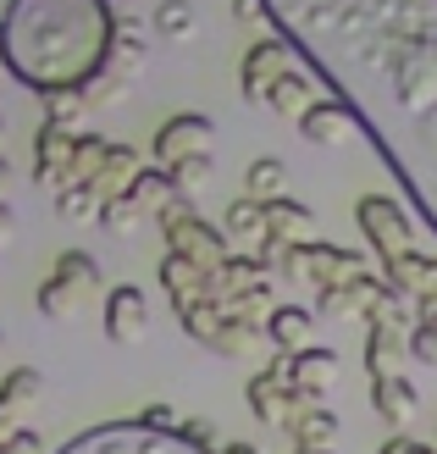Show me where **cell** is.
I'll list each match as a JSON object with an SVG mask.
<instances>
[{
    "label": "cell",
    "mask_w": 437,
    "mask_h": 454,
    "mask_svg": "<svg viewBox=\"0 0 437 454\" xmlns=\"http://www.w3.org/2000/svg\"><path fill=\"white\" fill-rule=\"evenodd\" d=\"M12 239H17V211L6 206V200H0V249H6Z\"/></svg>",
    "instance_id": "60d3db41"
},
{
    "label": "cell",
    "mask_w": 437,
    "mask_h": 454,
    "mask_svg": "<svg viewBox=\"0 0 437 454\" xmlns=\"http://www.w3.org/2000/svg\"><path fill=\"white\" fill-rule=\"evenodd\" d=\"M6 177H12V167H6V155H0V189H6Z\"/></svg>",
    "instance_id": "7bdbcfd3"
},
{
    "label": "cell",
    "mask_w": 437,
    "mask_h": 454,
    "mask_svg": "<svg viewBox=\"0 0 437 454\" xmlns=\"http://www.w3.org/2000/svg\"><path fill=\"white\" fill-rule=\"evenodd\" d=\"M56 216H61V222H89V216H100V194L83 189V184H66V189H56Z\"/></svg>",
    "instance_id": "1f68e13d"
},
{
    "label": "cell",
    "mask_w": 437,
    "mask_h": 454,
    "mask_svg": "<svg viewBox=\"0 0 437 454\" xmlns=\"http://www.w3.org/2000/svg\"><path fill=\"white\" fill-rule=\"evenodd\" d=\"M377 454H437V449H426L421 438H410V433H394V438H387Z\"/></svg>",
    "instance_id": "f35d334b"
},
{
    "label": "cell",
    "mask_w": 437,
    "mask_h": 454,
    "mask_svg": "<svg viewBox=\"0 0 437 454\" xmlns=\"http://www.w3.org/2000/svg\"><path fill=\"white\" fill-rule=\"evenodd\" d=\"M211 139H216L211 117H199V111H177V117H167L155 128L150 155H155V167H172V161H183V155H205Z\"/></svg>",
    "instance_id": "52a82bcc"
},
{
    "label": "cell",
    "mask_w": 437,
    "mask_h": 454,
    "mask_svg": "<svg viewBox=\"0 0 437 454\" xmlns=\"http://www.w3.org/2000/svg\"><path fill=\"white\" fill-rule=\"evenodd\" d=\"M233 17L249 22V28H261V22H266V0H233Z\"/></svg>",
    "instance_id": "ab89813d"
},
{
    "label": "cell",
    "mask_w": 437,
    "mask_h": 454,
    "mask_svg": "<svg viewBox=\"0 0 437 454\" xmlns=\"http://www.w3.org/2000/svg\"><path fill=\"white\" fill-rule=\"evenodd\" d=\"M105 271L100 261L89 255V249H61L51 278L39 283V316H51V322H66V316H78L89 294H100Z\"/></svg>",
    "instance_id": "7a4b0ae2"
},
{
    "label": "cell",
    "mask_w": 437,
    "mask_h": 454,
    "mask_svg": "<svg viewBox=\"0 0 437 454\" xmlns=\"http://www.w3.org/2000/svg\"><path fill=\"white\" fill-rule=\"evenodd\" d=\"M139 73H144V39H111V44H105V56H100V67L78 83V89H83V100H89V111H95V106H111V100H122Z\"/></svg>",
    "instance_id": "3957f363"
},
{
    "label": "cell",
    "mask_w": 437,
    "mask_h": 454,
    "mask_svg": "<svg viewBox=\"0 0 437 454\" xmlns=\"http://www.w3.org/2000/svg\"><path fill=\"white\" fill-rule=\"evenodd\" d=\"M371 411L394 427V433H404L410 421H416V411H421V394H416V382L410 377H371Z\"/></svg>",
    "instance_id": "9a60e30c"
},
{
    "label": "cell",
    "mask_w": 437,
    "mask_h": 454,
    "mask_svg": "<svg viewBox=\"0 0 437 454\" xmlns=\"http://www.w3.org/2000/svg\"><path fill=\"white\" fill-rule=\"evenodd\" d=\"M299 133H305V145H343L355 133V111L343 100H316L305 117H299Z\"/></svg>",
    "instance_id": "2e32d148"
},
{
    "label": "cell",
    "mask_w": 437,
    "mask_h": 454,
    "mask_svg": "<svg viewBox=\"0 0 437 454\" xmlns=\"http://www.w3.org/2000/svg\"><path fill=\"white\" fill-rule=\"evenodd\" d=\"M410 355L426 360V366H437V316H421L416 333H410Z\"/></svg>",
    "instance_id": "d590c367"
},
{
    "label": "cell",
    "mask_w": 437,
    "mask_h": 454,
    "mask_svg": "<svg viewBox=\"0 0 437 454\" xmlns=\"http://www.w3.org/2000/svg\"><path fill=\"white\" fill-rule=\"evenodd\" d=\"M332 382H338V349L310 344V349H293V355H288V388H293V394L327 399Z\"/></svg>",
    "instance_id": "7c38bea8"
},
{
    "label": "cell",
    "mask_w": 437,
    "mask_h": 454,
    "mask_svg": "<svg viewBox=\"0 0 437 454\" xmlns=\"http://www.w3.org/2000/svg\"><path fill=\"white\" fill-rule=\"evenodd\" d=\"M155 222H160V239H167L172 255H189V261H199L205 271H222V261L233 255L227 233H222V227H211V222L194 211V200H189V194H177Z\"/></svg>",
    "instance_id": "6da1fadb"
},
{
    "label": "cell",
    "mask_w": 437,
    "mask_h": 454,
    "mask_svg": "<svg viewBox=\"0 0 437 454\" xmlns=\"http://www.w3.org/2000/svg\"><path fill=\"white\" fill-rule=\"evenodd\" d=\"M39 100H44V122H56V128H83L89 117V100H83V89L78 83H61V89H39Z\"/></svg>",
    "instance_id": "484cf974"
},
{
    "label": "cell",
    "mask_w": 437,
    "mask_h": 454,
    "mask_svg": "<svg viewBox=\"0 0 437 454\" xmlns=\"http://www.w3.org/2000/svg\"><path fill=\"white\" fill-rule=\"evenodd\" d=\"M404 349H410V333H399V327H365V372H371V377H394Z\"/></svg>",
    "instance_id": "ffe728a7"
},
{
    "label": "cell",
    "mask_w": 437,
    "mask_h": 454,
    "mask_svg": "<svg viewBox=\"0 0 437 454\" xmlns=\"http://www.w3.org/2000/svg\"><path fill=\"white\" fill-rule=\"evenodd\" d=\"M0 133H6V117H0Z\"/></svg>",
    "instance_id": "bcb514c9"
},
{
    "label": "cell",
    "mask_w": 437,
    "mask_h": 454,
    "mask_svg": "<svg viewBox=\"0 0 437 454\" xmlns=\"http://www.w3.org/2000/svg\"><path fill=\"white\" fill-rule=\"evenodd\" d=\"M133 177H139V155H133L128 145H117L111 139V150H105V167H100V177L89 189H95L100 200H117V194H128L133 189Z\"/></svg>",
    "instance_id": "7402d4cb"
},
{
    "label": "cell",
    "mask_w": 437,
    "mask_h": 454,
    "mask_svg": "<svg viewBox=\"0 0 437 454\" xmlns=\"http://www.w3.org/2000/svg\"><path fill=\"white\" fill-rule=\"evenodd\" d=\"M133 200H139V211H150V216H160L177 200V184H172V172L167 167H139V177H133V189H128Z\"/></svg>",
    "instance_id": "4316f807"
},
{
    "label": "cell",
    "mask_w": 437,
    "mask_h": 454,
    "mask_svg": "<svg viewBox=\"0 0 437 454\" xmlns=\"http://www.w3.org/2000/svg\"><path fill=\"white\" fill-rule=\"evenodd\" d=\"M382 278L394 283L399 294H410L416 305L437 300V261H432V255H421V249H404V255H387V261H382Z\"/></svg>",
    "instance_id": "5bb4252c"
},
{
    "label": "cell",
    "mask_w": 437,
    "mask_h": 454,
    "mask_svg": "<svg viewBox=\"0 0 437 454\" xmlns=\"http://www.w3.org/2000/svg\"><path fill=\"white\" fill-rule=\"evenodd\" d=\"M255 255H261V266L271 271V278H293V244H288V239L266 233V239L255 244Z\"/></svg>",
    "instance_id": "836d02e7"
},
{
    "label": "cell",
    "mask_w": 437,
    "mask_h": 454,
    "mask_svg": "<svg viewBox=\"0 0 437 454\" xmlns=\"http://www.w3.org/2000/svg\"><path fill=\"white\" fill-rule=\"evenodd\" d=\"M150 433H183V421H177V411L172 404H144V416H139Z\"/></svg>",
    "instance_id": "8d00e7d4"
},
{
    "label": "cell",
    "mask_w": 437,
    "mask_h": 454,
    "mask_svg": "<svg viewBox=\"0 0 437 454\" xmlns=\"http://www.w3.org/2000/svg\"><path fill=\"white\" fill-rule=\"evenodd\" d=\"M0 454H44V438H39V433H28V427H22L17 438H6V443H0Z\"/></svg>",
    "instance_id": "74e56055"
},
{
    "label": "cell",
    "mask_w": 437,
    "mask_h": 454,
    "mask_svg": "<svg viewBox=\"0 0 437 454\" xmlns=\"http://www.w3.org/2000/svg\"><path fill=\"white\" fill-rule=\"evenodd\" d=\"M73 150H78V133L73 128L39 122V133H34V184L51 189V194L73 184Z\"/></svg>",
    "instance_id": "ba28073f"
},
{
    "label": "cell",
    "mask_w": 437,
    "mask_h": 454,
    "mask_svg": "<svg viewBox=\"0 0 437 454\" xmlns=\"http://www.w3.org/2000/svg\"><path fill=\"white\" fill-rule=\"evenodd\" d=\"M310 227H316V211L310 206H299V200H266V233H277L288 244H305L310 239Z\"/></svg>",
    "instance_id": "603a6c76"
},
{
    "label": "cell",
    "mask_w": 437,
    "mask_h": 454,
    "mask_svg": "<svg viewBox=\"0 0 437 454\" xmlns=\"http://www.w3.org/2000/svg\"><path fill=\"white\" fill-rule=\"evenodd\" d=\"M288 73V39H255L244 51V67H238V83H244V100L249 106H261L266 95H271V83H277Z\"/></svg>",
    "instance_id": "9c48e42d"
},
{
    "label": "cell",
    "mask_w": 437,
    "mask_h": 454,
    "mask_svg": "<svg viewBox=\"0 0 437 454\" xmlns=\"http://www.w3.org/2000/svg\"><path fill=\"white\" fill-rule=\"evenodd\" d=\"M266 106L277 111V117H293V122H299V117H305V111L316 106V89H310V78H305V73H293V67H288V73L271 83Z\"/></svg>",
    "instance_id": "d4e9b609"
},
{
    "label": "cell",
    "mask_w": 437,
    "mask_h": 454,
    "mask_svg": "<svg viewBox=\"0 0 437 454\" xmlns=\"http://www.w3.org/2000/svg\"><path fill=\"white\" fill-rule=\"evenodd\" d=\"M316 322L321 316L310 310V305H277L266 316V338H271V349H283V355H293V349H310V333H316Z\"/></svg>",
    "instance_id": "e0dca14e"
},
{
    "label": "cell",
    "mask_w": 437,
    "mask_h": 454,
    "mask_svg": "<svg viewBox=\"0 0 437 454\" xmlns=\"http://www.w3.org/2000/svg\"><path fill=\"white\" fill-rule=\"evenodd\" d=\"M288 194V167L277 161V155H255V161L244 167V200H283Z\"/></svg>",
    "instance_id": "cb8c5ba5"
},
{
    "label": "cell",
    "mask_w": 437,
    "mask_h": 454,
    "mask_svg": "<svg viewBox=\"0 0 437 454\" xmlns=\"http://www.w3.org/2000/svg\"><path fill=\"white\" fill-rule=\"evenodd\" d=\"M261 283H277V278L261 266L255 249H233V255L222 261V271H216V300H238V294L261 288Z\"/></svg>",
    "instance_id": "d6986e66"
},
{
    "label": "cell",
    "mask_w": 437,
    "mask_h": 454,
    "mask_svg": "<svg viewBox=\"0 0 437 454\" xmlns=\"http://www.w3.org/2000/svg\"><path fill=\"white\" fill-rule=\"evenodd\" d=\"M167 172H172L177 194H199V184L211 177V150H205V155H183V161H172Z\"/></svg>",
    "instance_id": "d6a6232c"
},
{
    "label": "cell",
    "mask_w": 437,
    "mask_h": 454,
    "mask_svg": "<svg viewBox=\"0 0 437 454\" xmlns=\"http://www.w3.org/2000/svg\"><path fill=\"white\" fill-rule=\"evenodd\" d=\"M105 150H111V139H100V133H78V150H73V184H95L100 177V167H105Z\"/></svg>",
    "instance_id": "f1b7e54d"
},
{
    "label": "cell",
    "mask_w": 437,
    "mask_h": 454,
    "mask_svg": "<svg viewBox=\"0 0 437 454\" xmlns=\"http://www.w3.org/2000/svg\"><path fill=\"white\" fill-rule=\"evenodd\" d=\"M244 399H249V416H255L261 427H288L293 388H288V355H283V349L266 360V372H255V377H249Z\"/></svg>",
    "instance_id": "8992f818"
},
{
    "label": "cell",
    "mask_w": 437,
    "mask_h": 454,
    "mask_svg": "<svg viewBox=\"0 0 437 454\" xmlns=\"http://www.w3.org/2000/svg\"><path fill=\"white\" fill-rule=\"evenodd\" d=\"M150 22H155V34L172 39V44H189V39L199 34V12L189 6V0H160Z\"/></svg>",
    "instance_id": "83f0119b"
},
{
    "label": "cell",
    "mask_w": 437,
    "mask_h": 454,
    "mask_svg": "<svg viewBox=\"0 0 437 454\" xmlns=\"http://www.w3.org/2000/svg\"><path fill=\"white\" fill-rule=\"evenodd\" d=\"M150 333V305H144V288L139 283H117L105 294V338L111 344H139Z\"/></svg>",
    "instance_id": "30bf717a"
},
{
    "label": "cell",
    "mask_w": 437,
    "mask_h": 454,
    "mask_svg": "<svg viewBox=\"0 0 437 454\" xmlns=\"http://www.w3.org/2000/svg\"><path fill=\"white\" fill-rule=\"evenodd\" d=\"M222 233H227L233 249H255L266 239V206H261V200H233L227 216H222Z\"/></svg>",
    "instance_id": "44dd1931"
},
{
    "label": "cell",
    "mask_w": 437,
    "mask_h": 454,
    "mask_svg": "<svg viewBox=\"0 0 437 454\" xmlns=\"http://www.w3.org/2000/svg\"><path fill=\"white\" fill-rule=\"evenodd\" d=\"M44 394V377L34 366H17L0 377V443L22 433V416H28V404Z\"/></svg>",
    "instance_id": "4fadbf2b"
},
{
    "label": "cell",
    "mask_w": 437,
    "mask_h": 454,
    "mask_svg": "<svg viewBox=\"0 0 437 454\" xmlns=\"http://www.w3.org/2000/svg\"><path fill=\"white\" fill-rule=\"evenodd\" d=\"M0 349H6V333H0Z\"/></svg>",
    "instance_id": "f6af8a7d"
},
{
    "label": "cell",
    "mask_w": 437,
    "mask_h": 454,
    "mask_svg": "<svg viewBox=\"0 0 437 454\" xmlns=\"http://www.w3.org/2000/svg\"><path fill=\"white\" fill-rule=\"evenodd\" d=\"M293 454H338V449H293Z\"/></svg>",
    "instance_id": "ee69618b"
},
{
    "label": "cell",
    "mask_w": 437,
    "mask_h": 454,
    "mask_svg": "<svg viewBox=\"0 0 437 454\" xmlns=\"http://www.w3.org/2000/svg\"><path fill=\"white\" fill-rule=\"evenodd\" d=\"M283 433L293 438V449H332L338 443V416L327 404H293Z\"/></svg>",
    "instance_id": "ac0fdd59"
},
{
    "label": "cell",
    "mask_w": 437,
    "mask_h": 454,
    "mask_svg": "<svg viewBox=\"0 0 437 454\" xmlns=\"http://www.w3.org/2000/svg\"><path fill=\"white\" fill-rule=\"evenodd\" d=\"M160 288H167V300L177 305V310H189V305H199V300H216V271H205L199 261H189V255H160Z\"/></svg>",
    "instance_id": "8fae6325"
},
{
    "label": "cell",
    "mask_w": 437,
    "mask_h": 454,
    "mask_svg": "<svg viewBox=\"0 0 437 454\" xmlns=\"http://www.w3.org/2000/svg\"><path fill=\"white\" fill-rule=\"evenodd\" d=\"M360 255H349V249L338 244H321V239H305L293 244V278L310 283V288H338V283H355L360 278Z\"/></svg>",
    "instance_id": "277c9868"
},
{
    "label": "cell",
    "mask_w": 437,
    "mask_h": 454,
    "mask_svg": "<svg viewBox=\"0 0 437 454\" xmlns=\"http://www.w3.org/2000/svg\"><path fill=\"white\" fill-rule=\"evenodd\" d=\"M222 305H227V316H238V322H255V327H266V316L277 310V288H271V283H261V288L238 294V300H222Z\"/></svg>",
    "instance_id": "f546056e"
},
{
    "label": "cell",
    "mask_w": 437,
    "mask_h": 454,
    "mask_svg": "<svg viewBox=\"0 0 437 454\" xmlns=\"http://www.w3.org/2000/svg\"><path fill=\"white\" fill-rule=\"evenodd\" d=\"M355 222L365 227V239H371V249L387 261V255H404V249H416V233H410V222L399 211V200L387 194H365L355 206Z\"/></svg>",
    "instance_id": "5b68a950"
},
{
    "label": "cell",
    "mask_w": 437,
    "mask_h": 454,
    "mask_svg": "<svg viewBox=\"0 0 437 454\" xmlns=\"http://www.w3.org/2000/svg\"><path fill=\"white\" fill-rule=\"evenodd\" d=\"M222 454H266V449H255V443H222Z\"/></svg>",
    "instance_id": "b9f144b4"
},
{
    "label": "cell",
    "mask_w": 437,
    "mask_h": 454,
    "mask_svg": "<svg viewBox=\"0 0 437 454\" xmlns=\"http://www.w3.org/2000/svg\"><path fill=\"white\" fill-rule=\"evenodd\" d=\"M139 216H144V211H139V200H133V194H117V200H100V216H95V222L105 227L111 239H128Z\"/></svg>",
    "instance_id": "4dcf8cb0"
},
{
    "label": "cell",
    "mask_w": 437,
    "mask_h": 454,
    "mask_svg": "<svg viewBox=\"0 0 437 454\" xmlns=\"http://www.w3.org/2000/svg\"><path fill=\"white\" fill-rule=\"evenodd\" d=\"M183 443H189V449H199V454H222V433H216V427L211 421H183V433H177Z\"/></svg>",
    "instance_id": "e575fe53"
}]
</instances>
